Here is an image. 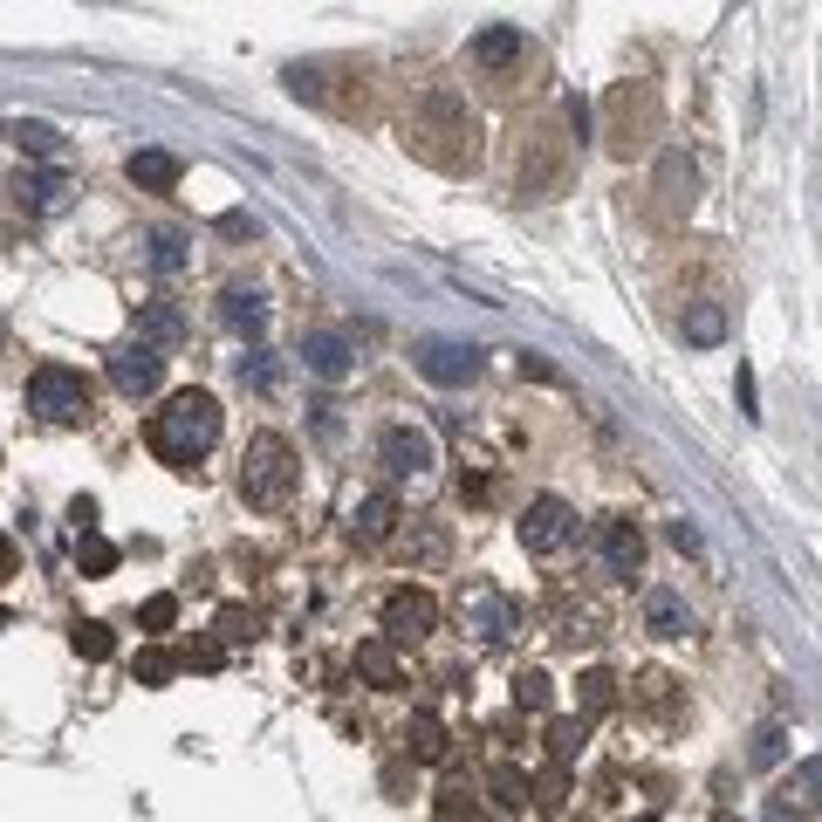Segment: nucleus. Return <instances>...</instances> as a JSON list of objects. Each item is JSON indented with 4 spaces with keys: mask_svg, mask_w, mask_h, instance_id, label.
I'll return each mask as SVG.
<instances>
[{
    "mask_svg": "<svg viewBox=\"0 0 822 822\" xmlns=\"http://www.w3.org/2000/svg\"><path fill=\"white\" fill-rule=\"evenodd\" d=\"M412 151L425 165H439V172H466L480 159V124H474V110H466V97L453 90H433V97H418L412 110Z\"/></svg>",
    "mask_w": 822,
    "mask_h": 822,
    "instance_id": "1",
    "label": "nucleus"
},
{
    "mask_svg": "<svg viewBox=\"0 0 822 822\" xmlns=\"http://www.w3.org/2000/svg\"><path fill=\"white\" fill-rule=\"evenodd\" d=\"M144 439H151V453H159L165 466L192 474V466L220 446V405L206 398V390H179V398H165V412H151Z\"/></svg>",
    "mask_w": 822,
    "mask_h": 822,
    "instance_id": "2",
    "label": "nucleus"
},
{
    "mask_svg": "<svg viewBox=\"0 0 822 822\" xmlns=\"http://www.w3.org/2000/svg\"><path fill=\"white\" fill-rule=\"evenodd\" d=\"M295 480H302L295 446H288L282 433H254L247 453H241V500H247V507H288Z\"/></svg>",
    "mask_w": 822,
    "mask_h": 822,
    "instance_id": "3",
    "label": "nucleus"
},
{
    "mask_svg": "<svg viewBox=\"0 0 822 822\" xmlns=\"http://www.w3.org/2000/svg\"><path fill=\"white\" fill-rule=\"evenodd\" d=\"M28 412L42 418V425H75V418H90V377L69 371V364H42V371L28 377Z\"/></svg>",
    "mask_w": 822,
    "mask_h": 822,
    "instance_id": "4",
    "label": "nucleus"
},
{
    "mask_svg": "<svg viewBox=\"0 0 822 822\" xmlns=\"http://www.w3.org/2000/svg\"><path fill=\"white\" fill-rule=\"evenodd\" d=\"M658 131V97L645 83H617L610 90V151L617 159H631V151H645Z\"/></svg>",
    "mask_w": 822,
    "mask_h": 822,
    "instance_id": "5",
    "label": "nucleus"
},
{
    "mask_svg": "<svg viewBox=\"0 0 822 822\" xmlns=\"http://www.w3.org/2000/svg\"><path fill=\"white\" fill-rule=\"evenodd\" d=\"M569 541H576V507L562 494H535L521 507V548L528 556H562Z\"/></svg>",
    "mask_w": 822,
    "mask_h": 822,
    "instance_id": "6",
    "label": "nucleus"
},
{
    "mask_svg": "<svg viewBox=\"0 0 822 822\" xmlns=\"http://www.w3.org/2000/svg\"><path fill=\"white\" fill-rule=\"evenodd\" d=\"M412 364H418V377L425 384H474L480 377V349L474 343H459V336H418L412 343Z\"/></svg>",
    "mask_w": 822,
    "mask_h": 822,
    "instance_id": "7",
    "label": "nucleus"
},
{
    "mask_svg": "<svg viewBox=\"0 0 822 822\" xmlns=\"http://www.w3.org/2000/svg\"><path fill=\"white\" fill-rule=\"evenodd\" d=\"M377 466L390 480H418V474L439 466V446H433V433H418V425H384L377 433Z\"/></svg>",
    "mask_w": 822,
    "mask_h": 822,
    "instance_id": "8",
    "label": "nucleus"
},
{
    "mask_svg": "<svg viewBox=\"0 0 822 822\" xmlns=\"http://www.w3.org/2000/svg\"><path fill=\"white\" fill-rule=\"evenodd\" d=\"M377 617H384V638H390V645H418V638L439 631V597H433V590H412V582H405V590L384 597Z\"/></svg>",
    "mask_w": 822,
    "mask_h": 822,
    "instance_id": "9",
    "label": "nucleus"
},
{
    "mask_svg": "<svg viewBox=\"0 0 822 822\" xmlns=\"http://www.w3.org/2000/svg\"><path fill=\"white\" fill-rule=\"evenodd\" d=\"M459 623H466L480 645H500L507 631H521V610L507 603L494 582H474V590H459Z\"/></svg>",
    "mask_w": 822,
    "mask_h": 822,
    "instance_id": "10",
    "label": "nucleus"
},
{
    "mask_svg": "<svg viewBox=\"0 0 822 822\" xmlns=\"http://www.w3.org/2000/svg\"><path fill=\"white\" fill-rule=\"evenodd\" d=\"M110 384L124 390V398H151V390L165 384V349H151V343H116V349H110Z\"/></svg>",
    "mask_w": 822,
    "mask_h": 822,
    "instance_id": "11",
    "label": "nucleus"
},
{
    "mask_svg": "<svg viewBox=\"0 0 822 822\" xmlns=\"http://www.w3.org/2000/svg\"><path fill=\"white\" fill-rule=\"evenodd\" d=\"M597 562H603V576H638L645 541H638V521L631 515H603L597 521Z\"/></svg>",
    "mask_w": 822,
    "mask_h": 822,
    "instance_id": "12",
    "label": "nucleus"
},
{
    "mask_svg": "<svg viewBox=\"0 0 822 822\" xmlns=\"http://www.w3.org/2000/svg\"><path fill=\"white\" fill-rule=\"evenodd\" d=\"M658 200H664V213H692V200H699V165L686 159V151H664V159H658Z\"/></svg>",
    "mask_w": 822,
    "mask_h": 822,
    "instance_id": "13",
    "label": "nucleus"
},
{
    "mask_svg": "<svg viewBox=\"0 0 822 822\" xmlns=\"http://www.w3.org/2000/svg\"><path fill=\"white\" fill-rule=\"evenodd\" d=\"M645 631L651 638H686L692 631V610H686V597L672 590V582H651L645 590Z\"/></svg>",
    "mask_w": 822,
    "mask_h": 822,
    "instance_id": "14",
    "label": "nucleus"
},
{
    "mask_svg": "<svg viewBox=\"0 0 822 822\" xmlns=\"http://www.w3.org/2000/svg\"><path fill=\"white\" fill-rule=\"evenodd\" d=\"M398 521H405L398 515V494H364L357 515H349V541H364V548L371 541H390V535H398Z\"/></svg>",
    "mask_w": 822,
    "mask_h": 822,
    "instance_id": "15",
    "label": "nucleus"
},
{
    "mask_svg": "<svg viewBox=\"0 0 822 822\" xmlns=\"http://www.w3.org/2000/svg\"><path fill=\"white\" fill-rule=\"evenodd\" d=\"M302 364L316 371L323 384L349 377V336H336V329H316V336H302Z\"/></svg>",
    "mask_w": 822,
    "mask_h": 822,
    "instance_id": "16",
    "label": "nucleus"
},
{
    "mask_svg": "<svg viewBox=\"0 0 822 822\" xmlns=\"http://www.w3.org/2000/svg\"><path fill=\"white\" fill-rule=\"evenodd\" d=\"M62 200H69V179L62 172H21L14 179V206L21 213H62Z\"/></svg>",
    "mask_w": 822,
    "mask_h": 822,
    "instance_id": "17",
    "label": "nucleus"
},
{
    "mask_svg": "<svg viewBox=\"0 0 822 822\" xmlns=\"http://www.w3.org/2000/svg\"><path fill=\"white\" fill-rule=\"evenodd\" d=\"M220 323H226L233 336L261 343V336H267V302H261V295H247V288H226V295H220Z\"/></svg>",
    "mask_w": 822,
    "mask_h": 822,
    "instance_id": "18",
    "label": "nucleus"
},
{
    "mask_svg": "<svg viewBox=\"0 0 822 822\" xmlns=\"http://www.w3.org/2000/svg\"><path fill=\"white\" fill-rule=\"evenodd\" d=\"M131 185H144V192H172L179 179H185V165L172 159V151H159V144H144V151H131Z\"/></svg>",
    "mask_w": 822,
    "mask_h": 822,
    "instance_id": "19",
    "label": "nucleus"
},
{
    "mask_svg": "<svg viewBox=\"0 0 822 822\" xmlns=\"http://www.w3.org/2000/svg\"><path fill=\"white\" fill-rule=\"evenodd\" d=\"M466 55H474L480 69H507V62H521V55H528V42H521V28H480Z\"/></svg>",
    "mask_w": 822,
    "mask_h": 822,
    "instance_id": "20",
    "label": "nucleus"
},
{
    "mask_svg": "<svg viewBox=\"0 0 822 822\" xmlns=\"http://www.w3.org/2000/svg\"><path fill=\"white\" fill-rule=\"evenodd\" d=\"M138 343H151V349L185 343V316H179V302H144V316H138Z\"/></svg>",
    "mask_w": 822,
    "mask_h": 822,
    "instance_id": "21",
    "label": "nucleus"
},
{
    "mask_svg": "<svg viewBox=\"0 0 822 822\" xmlns=\"http://www.w3.org/2000/svg\"><path fill=\"white\" fill-rule=\"evenodd\" d=\"M781 802H789L795 815H822V754L815 761H795L789 789H781Z\"/></svg>",
    "mask_w": 822,
    "mask_h": 822,
    "instance_id": "22",
    "label": "nucleus"
},
{
    "mask_svg": "<svg viewBox=\"0 0 822 822\" xmlns=\"http://www.w3.org/2000/svg\"><path fill=\"white\" fill-rule=\"evenodd\" d=\"M357 672L371 679V686H405V664H398V651H390V638H371V645H357Z\"/></svg>",
    "mask_w": 822,
    "mask_h": 822,
    "instance_id": "23",
    "label": "nucleus"
},
{
    "mask_svg": "<svg viewBox=\"0 0 822 822\" xmlns=\"http://www.w3.org/2000/svg\"><path fill=\"white\" fill-rule=\"evenodd\" d=\"M405 754L412 761H446V727L433 713H412L405 720Z\"/></svg>",
    "mask_w": 822,
    "mask_h": 822,
    "instance_id": "24",
    "label": "nucleus"
},
{
    "mask_svg": "<svg viewBox=\"0 0 822 822\" xmlns=\"http://www.w3.org/2000/svg\"><path fill=\"white\" fill-rule=\"evenodd\" d=\"M576 707H582V720H597V713L617 707V679L603 672V664H590V672L576 679Z\"/></svg>",
    "mask_w": 822,
    "mask_h": 822,
    "instance_id": "25",
    "label": "nucleus"
},
{
    "mask_svg": "<svg viewBox=\"0 0 822 822\" xmlns=\"http://www.w3.org/2000/svg\"><path fill=\"white\" fill-rule=\"evenodd\" d=\"M515 707L521 713H548L556 707V679L548 672H515Z\"/></svg>",
    "mask_w": 822,
    "mask_h": 822,
    "instance_id": "26",
    "label": "nucleus"
},
{
    "mask_svg": "<svg viewBox=\"0 0 822 822\" xmlns=\"http://www.w3.org/2000/svg\"><path fill=\"white\" fill-rule=\"evenodd\" d=\"M75 569H83V576H110V569H116V541H103V535H75Z\"/></svg>",
    "mask_w": 822,
    "mask_h": 822,
    "instance_id": "27",
    "label": "nucleus"
},
{
    "mask_svg": "<svg viewBox=\"0 0 822 822\" xmlns=\"http://www.w3.org/2000/svg\"><path fill=\"white\" fill-rule=\"evenodd\" d=\"M213 631H220V645H247V638L261 631V617H254L247 603H226V610L213 617Z\"/></svg>",
    "mask_w": 822,
    "mask_h": 822,
    "instance_id": "28",
    "label": "nucleus"
},
{
    "mask_svg": "<svg viewBox=\"0 0 822 822\" xmlns=\"http://www.w3.org/2000/svg\"><path fill=\"white\" fill-rule=\"evenodd\" d=\"M487 789H494V802H500V809H528L535 781H528L521 768H494V781H487Z\"/></svg>",
    "mask_w": 822,
    "mask_h": 822,
    "instance_id": "29",
    "label": "nucleus"
},
{
    "mask_svg": "<svg viewBox=\"0 0 822 822\" xmlns=\"http://www.w3.org/2000/svg\"><path fill=\"white\" fill-rule=\"evenodd\" d=\"M720 336H727V316L713 302H692L686 308V343H720Z\"/></svg>",
    "mask_w": 822,
    "mask_h": 822,
    "instance_id": "30",
    "label": "nucleus"
},
{
    "mask_svg": "<svg viewBox=\"0 0 822 822\" xmlns=\"http://www.w3.org/2000/svg\"><path fill=\"white\" fill-rule=\"evenodd\" d=\"M582 754V720H548V761L569 768Z\"/></svg>",
    "mask_w": 822,
    "mask_h": 822,
    "instance_id": "31",
    "label": "nucleus"
},
{
    "mask_svg": "<svg viewBox=\"0 0 822 822\" xmlns=\"http://www.w3.org/2000/svg\"><path fill=\"white\" fill-rule=\"evenodd\" d=\"M75 651H83L90 664H103V658H116V638H110V623H97V617H83V623H75Z\"/></svg>",
    "mask_w": 822,
    "mask_h": 822,
    "instance_id": "32",
    "label": "nucleus"
},
{
    "mask_svg": "<svg viewBox=\"0 0 822 822\" xmlns=\"http://www.w3.org/2000/svg\"><path fill=\"white\" fill-rule=\"evenodd\" d=\"M131 672H138V686H172V672H179V658H172V651H159V645H144V651H138V664H131Z\"/></svg>",
    "mask_w": 822,
    "mask_h": 822,
    "instance_id": "33",
    "label": "nucleus"
},
{
    "mask_svg": "<svg viewBox=\"0 0 822 822\" xmlns=\"http://www.w3.org/2000/svg\"><path fill=\"white\" fill-rule=\"evenodd\" d=\"M233 371H241V384H254V390H274V377H282V371H274V357H267V349H247V357L233 364Z\"/></svg>",
    "mask_w": 822,
    "mask_h": 822,
    "instance_id": "34",
    "label": "nucleus"
},
{
    "mask_svg": "<svg viewBox=\"0 0 822 822\" xmlns=\"http://www.w3.org/2000/svg\"><path fill=\"white\" fill-rule=\"evenodd\" d=\"M14 138H21V151H34V159H55V151H62V131L55 124H21Z\"/></svg>",
    "mask_w": 822,
    "mask_h": 822,
    "instance_id": "35",
    "label": "nucleus"
},
{
    "mask_svg": "<svg viewBox=\"0 0 822 822\" xmlns=\"http://www.w3.org/2000/svg\"><path fill=\"white\" fill-rule=\"evenodd\" d=\"M151 267H159V274L185 267V241H179V233H159V241H151Z\"/></svg>",
    "mask_w": 822,
    "mask_h": 822,
    "instance_id": "36",
    "label": "nucleus"
},
{
    "mask_svg": "<svg viewBox=\"0 0 822 822\" xmlns=\"http://www.w3.org/2000/svg\"><path fill=\"white\" fill-rule=\"evenodd\" d=\"M138 623H144V631H172V623H179V597H151L138 610Z\"/></svg>",
    "mask_w": 822,
    "mask_h": 822,
    "instance_id": "37",
    "label": "nucleus"
},
{
    "mask_svg": "<svg viewBox=\"0 0 822 822\" xmlns=\"http://www.w3.org/2000/svg\"><path fill=\"white\" fill-rule=\"evenodd\" d=\"M185 664H192V672H220V664H226V645H220V638H192Z\"/></svg>",
    "mask_w": 822,
    "mask_h": 822,
    "instance_id": "38",
    "label": "nucleus"
},
{
    "mask_svg": "<svg viewBox=\"0 0 822 822\" xmlns=\"http://www.w3.org/2000/svg\"><path fill=\"white\" fill-rule=\"evenodd\" d=\"M781 740H789L781 727H761V733H754V768H774V761H781Z\"/></svg>",
    "mask_w": 822,
    "mask_h": 822,
    "instance_id": "39",
    "label": "nucleus"
},
{
    "mask_svg": "<svg viewBox=\"0 0 822 822\" xmlns=\"http://www.w3.org/2000/svg\"><path fill=\"white\" fill-rule=\"evenodd\" d=\"M562 116H569V131H576V144H582V131H590V103H582V97H562Z\"/></svg>",
    "mask_w": 822,
    "mask_h": 822,
    "instance_id": "40",
    "label": "nucleus"
},
{
    "mask_svg": "<svg viewBox=\"0 0 822 822\" xmlns=\"http://www.w3.org/2000/svg\"><path fill=\"white\" fill-rule=\"evenodd\" d=\"M733 398H740V412H748V418H761L754 412V371L748 364H740V377H733Z\"/></svg>",
    "mask_w": 822,
    "mask_h": 822,
    "instance_id": "41",
    "label": "nucleus"
},
{
    "mask_svg": "<svg viewBox=\"0 0 822 822\" xmlns=\"http://www.w3.org/2000/svg\"><path fill=\"white\" fill-rule=\"evenodd\" d=\"M69 521H75V535H97V500L83 494V500H75V507H69Z\"/></svg>",
    "mask_w": 822,
    "mask_h": 822,
    "instance_id": "42",
    "label": "nucleus"
},
{
    "mask_svg": "<svg viewBox=\"0 0 822 822\" xmlns=\"http://www.w3.org/2000/svg\"><path fill=\"white\" fill-rule=\"evenodd\" d=\"M439 556H446V535L425 528V535H418V562H439Z\"/></svg>",
    "mask_w": 822,
    "mask_h": 822,
    "instance_id": "43",
    "label": "nucleus"
},
{
    "mask_svg": "<svg viewBox=\"0 0 822 822\" xmlns=\"http://www.w3.org/2000/svg\"><path fill=\"white\" fill-rule=\"evenodd\" d=\"M521 371H528V377H541V384H556V364L535 357V349H521Z\"/></svg>",
    "mask_w": 822,
    "mask_h": 822,
    "instance_id": "44",
    "label": "nucleus"
},
{
    "mask_svg": "<svg viewBox=\"0 0 822 822\" xmlns=\"http://www.w3.org/2000/svg\"><path fill=\"white\" fill-rule=\"evenodd\" d=\"M220 233H233V241H247V233H254V220H247V213H220Z\"/></svg>",
    "mask_w": 822,
    "mask_h": 822,
    "instance_id": "45",
    "label": "nucleus"
},
{
    "mask_svg": "<svg viewBox=\"0 0 822 822\" xmlns=\"http://www.w3.org/2000/svg\"><path fill=\"white\" fill-rule=\"evenodd\" d=\"M14 562H21V556H14V541H8V535H0V582H8V576H14Z\"/></svg>",
    "mask_w": 822,
    "mask_h": 822,
    "instance_id": "46",
    "label": "nucleus"
},
{
    "mask_svg": "<svg viewBox=\"0 0 822 822\" xmlns=\"http://www.w3.org/2000/svg\"><path fill=\"white\" fill-rule=\"evenodd\" d=\"M768 822H802V815H795L789 802H768Z\"/></svg>",
    "mask_w": 822,
    "mask_h": 822,
    "instance_id": "47",
    "label": "nucleus"
},
{
    "mask_svg": "<svg viewBox=\"0 0 822 822\" xmlns=\"http://www.w3.org/2000/svg\"><path fill=\"white\" fill-rule=\"evenodd\" d=\"M0 631H8V610H0Z\"/></svg>",
    "mask_w": 822,
    "mask_h": 822,
    "instance_id": "48",
    "label": "nucleus"
},
{
    "mask_svg": "<svg viewBox=\"0 0 822 822\" xmlns=\"http://www.w3.org/2000/svg\"><path fill=\"white\" fill-rule=\"evenodd\" d=\"M0 336H8V329H0Z\"/></svg>",
    "mask_w": 822,
    "mask_h": 822,
    "instance_id": "49",
    "label": "nucleus"
}]
</instances>
